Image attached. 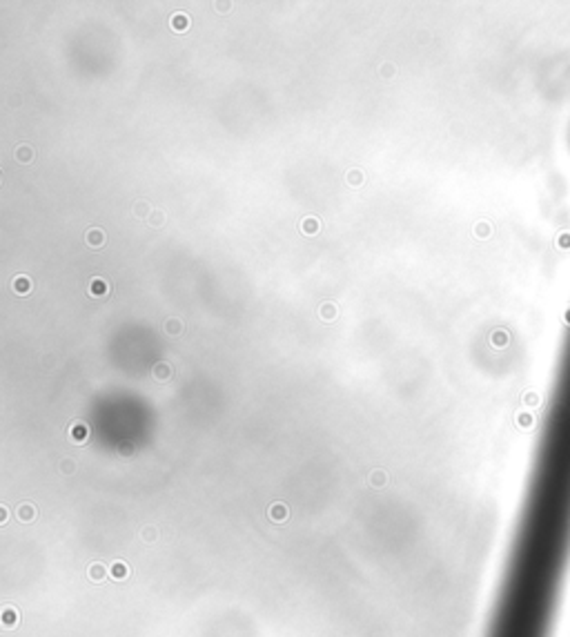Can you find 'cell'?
Returning a JSON list of instances; mask_svg holds the SVG:
<instances>
[{
  "mask_svg": "<svg viewBox=\"0 0 570 637\" xmlns=\"http://www.w3.org/2000/svg\"><path fill=\"white\" fill-rule=\"evenodd\" d=\"M110 292H111L110 281L103 279V276H94V279L89 281V286H87V294H89V297L103 299V297H110Z\"/></svg>",
  "mask_w": 570,
  "mask_h": 637,
  "instance_id": "6da1fadb",
  "label": "cell"
},
{
  "mask_svg": "<svg viewBox=\"0 0 570 637\" xmlns=\"http://www.w3.org/2000/svg\"><path fill=\"white\" fill-rule=\"evenodd\" d=\"M85 243H87V247H92V250H100V247H105V243H107V234H105L103 227H89V230L85 232Z\"/></svg>",
  "mask_w": 570,
  "mask_h": 637,
  "instance_id": "7a4b0ae2",
  "label": "cell"
},
{
  "mask_svg": "<svg viewBox=\"0 0 570 637\" xmlns=\"http://www.w3.org/2000/svg\"><path fill=\"white\" fill-rule=\"evenodd\" d=\"M299 227H301V232L305 237H314V234H318V232L323 230V223H321L317 216H305V219H301Z\"/></svg>",
  "mask_w": 570,
  "mask_h": 637,
  "instance_id": "3957f363",
  "label": "cell"
},
{
  "mask_svg": "<svg viewBox=\"0 0 570 637\" xmlns=\"http://www.w3.org/2000/svg\"><path fill=\"white\" fill-rule=\"evenodd\" d=\"M170 25H172V32L185 33L187 29H190V16H187V14H183V11H176V14H172Z\"/></svg>",
  "mask_w": 570,
  "mask_h": 637,
  "instance_id": "277c9868",
  "label": "cell"
},
{
  "mask_svg": "<svg viewBox=\"0 0 570 637\" xmlns=\"http://www.w3.org/2000/svg\"><path fill=\"white\" fill-rule=\"evenodd\" d=\"M317 312H318V318H321V321H325V323H330V321H334V318L339 317V308H336L332 301L321 303Z\"/></svg>",
  "mask_w": 570,
  "mask_h": 637,
  "instance_id": "5b68a950",
  "label": "cell"
},
{
  "mask_svg": "<svg viewBox=\"0 0 570 637\" xmlns=\"http://www.w3.org/2000/svg\"><path fill=\"white\" fill-rule=\"evenodd\" d=\"M163 330L167 332V334H172V336H178L183 330H185V323H183L178 317H170V318H165Z\"/></svg>",
  "mask_w": 570,
  "mask_h": 637,
  "instance_id": "8992f818",
  "label": "cell"
},
{
  "mask_svg": "<svg viewBox=\"0 0 570 637\" xmlns=\"http://www.w3.org/2000/svg\"><path fill=\"white\" fill-rule=\"evenodd\" d=\"M147 225L154 227V230H163V227L167 225V214H165L163 209L154 207V212L149 214V219H147Z\"/></svg>",
  "mask_w": 570,
  "mask_h": 637,
  "instance_id": "52a82bcc",
  "label": "cell"
},
{
  "mask_svg": "<svg viewBox=\"0 0 570 637\" xmlns=\"http://www.w3.org/2000/svg\"><path fill=\"white\" fill-rule=\"evenodd\" d=\"M33 156H36V152H33L32 145H18V147L14 149V159H16L18 163H32Z\"/></svg>",
  "mask_w": 570,
  "mask_h": 637,
  "instance_id": "ba28073f",
  "label": "cell"
},
{
  "mask_svg": "<svg viewBox=\"0 0 570 637\" xmlns=\"http://www.w3.org/2000/svg\"><path fill=\"white\" fill-rule=\"evenodd\" d=\"M11 287H14V292L16 294H20V297H25V294H29L32 292V281H29V276H16L14 279V283H11Z\"/></svg>",
  "mask_w": 570,
  "mask_h": 637,
  "instance_id": "9c48e42d",
  "label": "cell"
},
{
  "mask_svg": "<svg viewBox=\"0 0 570 637\" xmlns=\"http://www.w3.org/2000/svg\"><path fill=\"white\" fill-rule=\"evenodd\" d=\"M346 183H348V185L352 187V190H359V187H361L363 183H365V174H363L361 170H356V167H354V170H350V172H348V176H346Z\"/></svg>",
  "mask_w": 570,
  "mask_h": 637,
  "instance_id": "30bf717a",
  "label": "cell"
},
{
  "mask_svg": "<svg viewBox=\"0 0 570 637\" xmlns=\"http://www.w3.org/2000/svg\"><path fill=\"white\" fill-rule=\"evenodd\" d=\"M152 212H154V207L149 205V201H136V205H134V216H136V219L147 221Z\"/></svg>",
  "mask_w": 570,
  "mask_h": 637,
  "instance_id": "8fae6325",
  "label": "cell"
},
{
  "mask_svg": "<svg viewBox=\"0 0 570 637\" xmlns=\"http://www.w3.org/2000/svg\"><path fill=\"white\" fill-rule=\"evenodd\" d=\"M154 377H156V379H160V381H165V379H170V377H172V366H170V363H156V366H154Z\"/></svg>",
  "mask_w": 570,
  "mask_h": 637,
  "instance_id": "7c38bea8",
  "label": "cell"
},
{
  "mask_svg": "<svg viewBox=\"0 0 570 637\" xmlns=\"http://www.w3.org/2000/svg\"><path fill=\"white\" fill-rule=\"evenodd\" d=\"M395 74H396L395 63H383V65H381V69H379V76L385 78V80H388V78H392Z\"/></svg>",
  "mask_w": 570,
  "mask_h": 637,
  "instance_id": "4fadbf2b",
  "label": "cell"
},
{
  "mask_svg": "<svg viewBox=\"0 0 570 637\" xmlns=\"http://www.w3.org/2000/svg\"><path fill=\"white\" fill-rule=\"evenodd\" d=\"M272 517H274L276 522L285 519V517H287V508H285V506H281V504H274V506H272Z\"/></svg>",
  "mask_w": 570,
  "mask_h": 637,
  "instance_id": "5bb4252c",
  "label": "cell"
},
{
  "mask_svg": "<svg viewBox=\"0 0 570 637\" xmlns=\"http://www.w3.org/2000/svg\"><path fill=\"white\" fill-rule=\"evenodd\" d=\"M85 437H87V428H85V426H76V428H74V441H76V444H82Z\"/></svg>",
  "mask_w": 570,
  "mask_h": 637,
  "instance_id": "9a60e30c",
  "label": "cell"
},
{
  "mask_svg": "<svg viewBox=\"0 0 570 637\" xmlns=\"http://www.w3.org/2000/svg\"><path fill=\"white\" fill-rule=\"evenodd\" d=\"M18 515H20L22 519H25V522H29V519L33 517V508H32V506L25 504V506H20V512H18Z\"/></svg>",
  "mask_w": 570,
  "mask_h": 637,
  "instance_id": "2e32d148",
  "label": "cell"
},
{
  "mask_svg": "<svg viewBox=\"0 0 570 637\" xmlns=\"http://www.w3.org/2000/svg\"><path fill=\"white\" fill-rule=\"evenodd\" d=\"M370 481H372V486H383V483H385V475L381 473V470H377V473H372Z\"/></svg>",
  "mask_w": 570,
  "mask_h": 637,
  "instance_id": "e0dca14e",
  "label": "cell"
},
{
  "mask_svg": "<svg viewBox=\"0 0 570 637\" xmlns=\"http://www.w3.org/2000/svg\"><path fill=\"white\" fill-rule=\"evenodd\" d=\"M74 470H76V463L74 462H69V459L63 462V473H74Z\"/></svg>",
  "mask_w": 570,
  "mask_h": 637,
  "instance_id": "ac0fdd59",
  "label": "cell"
},
{
  "mask_svg": "<svg viewBox=\"0 0 570 637\" xmlns=\"http://www.w3.org/2000/svg\"><path fill=\"white\" fill-rule=\"evenodd\" d=\"M216 9H219L221 14H227L225 9H232V5H230V2H219V5H216Z\"/></svg>",
  "mask_w": 570,
  "mask_h": 637,
  "instance_id": "d6986e66",
  "label": "cell"
}]
</instances>
